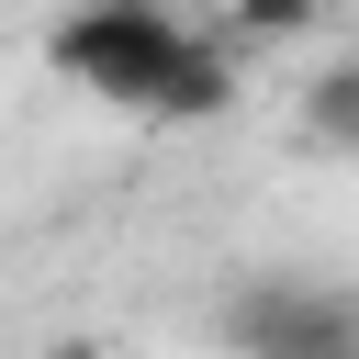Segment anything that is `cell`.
Segmentation results:
<instances>
[{"mask_svg": "<svg viewBox=\"0 0 359 359\" xmlns=\"http://www.w3.org/2000/svg\"><path fill=\"white\" fill-rule=\"evenodd\" d=\"M314 22H325V0H224V34H247V45H292Z\"/></svg>", "mask_w": 359, "mask_h": 359, "instance_id": "5b68a950", "label": "cell"}, {"mask_svg": "<svg viewBox=\"0 0 359 359\" xmlns=\"http://www.w3.org/2000/svg\"><path fill=\"white\" fill-rule=\"evenodd\" d=\"M224 348L236 359H359V303L314 280H247L224 303Z\"/></svg>", "mask_w": 359, "mask_h": 359, "instance_id": "7a4b0ae2", "label": "cell"}, {"mask_svg": "<svg viewBox=\"0 0 359 359\" xmlns=\"http://www.w3.org/2000/svg\"><path fill=\"white\" fill-rule=\"evenodd\" d=\"M45 359H112V348H101V337H56Z\"/></svg>", "mask_w": 359, "mask_h": 359, "instance_id": "8992f818", "label": "cell"}, {"mask_svg": "<svg viewBox=\"0 0 359 359\" xmlns=\"http://www.w3.org/2000/svg\"><path fill=\"white\" fill-rule=\"evenodd\" d=\"M303 135L325 157H359V56H337V67L303 79Z\"/></svg>", "mask_w": 359, "mask_h": 359, "instance_id": "277c9868", "label": "cell"}, {"mask_svg": "<svg viewBox=\"0 0 359 359\" xmlns=\"http://www.w3.org/2000/svg\"><path fill=\"white\" fill-rule=\"evenodd\" d=\"M213 112H236V45L224 34H191V56L168 67V90H157L146 123H213Z\"/></svg>", "mask_w": 359, "mask_h": 359, "instance_id": "3957f363", "label": "cell"}, {"mask_svg": "<svg viewBox=\"0 0 359 359\" xmlns=\"http://www.w3.org/2000/svg\"><path fill=\"white\" fill-rule=\"evenodd\" d=\"M180 56H191V22H180L168 0H79V11L45 34V67H56L67 90L112 101V112H157V90H168Z\"/></svg>", "mask_w": 359, "mask_h": 359, "instance_id": "6da1fadb", "label": "cell"}]
</instances>
